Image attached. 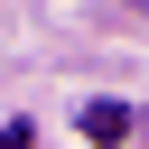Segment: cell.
Segmentation results:
<instances>
[{
	"mask_svg": "<svg viewBox=\"0 0 149 149\" xmlns=\"http://www.w3.org/2000/svg\"><path fill=\"white\" fill-rule=\"evenodd\" d=\"M84 140H93V149L130 140V102H84Z\"/></svg>",
	"mask_w": 149,
	"mask_h": 149,
	"instance_id": "obj_1",
	"label": "cell"
},
{
	"mask_svg": "<svg viewBox=\"0 0 149 149\" xmlns=\"http://www.w3.org/2000/svg\"><path fill=\"white\" fill-rule=\"evenodd\" d=\"M0 149H28V121H9V130H0Z\"/></svg>",
	"mask_w": 149,
	"mask_h": 149,
	"instance_id": "obj_2",
	"label": "cell"
}]
</instances>
